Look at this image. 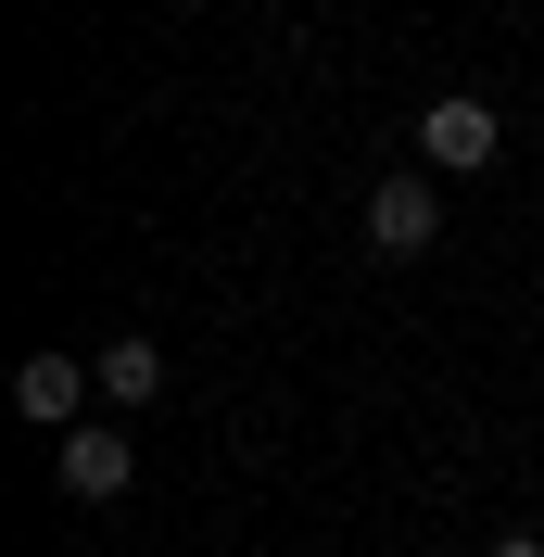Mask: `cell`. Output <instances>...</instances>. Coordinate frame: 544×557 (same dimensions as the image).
I'll return each instance as SVG.
<instances>
[{
	"label": "cell",
	"mask_w": 544,
	"mask_h": 557,
	"mask_svg": "<svg viewBox=\"0 0 544 557\" xmlns=\"http://www.w3.org/2000/svg\"><path fill=\"white\" fill-rule=\"evenodd\" d=\"M443 242V190H431V165H393L368 190V253L380 267H418V253Z\"/></svg>",
	"instance_id": "cell-1"
},
{
	"label": "cell",
	"mask_w": 544,
	"mask_h": 557,
	"mask_svg": "<svg viewBox=\"0 0 544 557\" xmlns=\"http://www.w3.org/2000/svg\"><path fill=\"white\" fill-rule=\"evenodd\" d=\"M494 152H507V127H494L481 89H443V102L418 114V165H431V177H481Z\"/></svg>",
	"instance_id": "cell-2"
},
{
	"label": "cell",
	"mask_w": 544,
	"mask_h": 557,
	"mask_svg": "<svg viewBox=\"0 0 544 557\" xmlns=\"http://www.w3.org/2000/svg\"><path fill=\"white\" fill-rule=\"evenodd\" d=\"M51 482H64L76 507H114V494L139 482V444H127V431H89V418H76L64 444H51Z\"/></svg>",
	"instance_id": "cell-3"
},
{
	"label": "cell",
	"mask_w": 544,
	"mask_h": 557,
	"mask_svg": "<svg viewBox=\"0 0 544 557\" xmlns=\"http://www.w3.org/2000/svg\"><path fill=\"white\" fill-rule=\"evenodd\" d=\"M76 393H102V355H76V343H51V355L13 368V406H26L38 431H76Z\"/></svg>",
	"instance_id": "cell-4"
},
{
	"label": "cell",
	"mask_w": 544,
	"mask_h": 557,
	"mask_svg": "<svg viewBox=\"0 0 544 557\" xmlns=\"http://www.w3.org/2000/svg\"><path fill=\"white\" fill-rule=\"evenodd\" d=\"M102 393L114 406H152V393H165V343H152V330H114L102 343Z\"/></svg>",
	"instance_id": "cell-5"
},
{
	"label": "cell",
	"mask_w": 544,
	"mask_h": 557,
	"mask_svg": "<svg viewBox=\"0 0 544 557\" xmlns=\"http://www.w3.org/2000/svg\"><path fill=\"white\" fill-rule=\"evenodd\" d=\"M481 557H544V532H494V545H481Z\"/></svg>",
	"instance_id": "cell-6"
}]
</instances>
